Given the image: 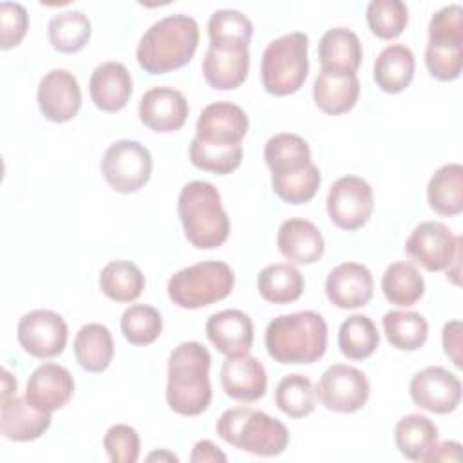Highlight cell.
Instances as JSON below:
<instances>
[{"mask_svg":"<svg viewBox=\"0 0 463 463\" xmlns=\"http://www.w3.org/2000/svg\"><path fill=\"white\" fill-rule=\"evenodd\" d=\"M425 65L432 78L439 81H452L461 74L463 47L427 43Z\"/></svg>","mask_w":463,"mask_h":463,"instance_id":"cell-46","label":"cell"},{"mask_svg":"<svg viewBox=\"0 0 463 463\" xmlns=\"http://www.w3.org/2000/svg\"><path fill=\"white\" fill-rule=\"evenodd\" d=\"M429 206L445 217H454L463 212V166L447 163L439 166L427 184Z\"/></svg>","mask_w":463,"mask_h":463,"instance_id":"cell-30","label":"cell"},{"mask_svg":"<svg viewBox=\"0 0 463 463\" xmlns=\"http://www.w3.org/2000/svg\"><path fill=\"white\" fill-rule=\"evenodd\" d=\"M264 161L271 175H289L311 165V148L298 134L280 132L266 141Z\"/></svg>","mask_w":463,"mask_h":463,"instance_id":"cell-28","label":"cell"},{"mask_svg":"<svg viewBox=\"0 0 463 463\" xmlns=\"http://www.w3.org/2000/svg\"><path fill=\"white\" fill-rule=\"evenodd\" d=\"M279 251L295 264H313L326 250L320 230L307 219H288L277 232Z\"/></svg>","mask_w":463,"mask_h":463,"instance_id":"cell-24","label":"cell"},{"mask_svg":"<svg viewBox=\"0 0 463 463\" xmlns=\"http://www.w3.org/2000/svg\"><path fill=\"white\" fill-rule=\"evenodd\" d=\"M208 340L224 356L246 354L253 345V322L241 309L213 313L204 326Z\"/></svg>","mask_w":463,"mask_h":463,"instance_id":"cell-21","label":"cell"},{"mask_svg":"<svg viewBox=\"0 0 463 463\" xmlns=\"http://www.w3.org/2000/svg\"><path fill=\"white\" fill-rule=\"evenodd\" d=\"M309 38L295 31L271 40L260 60V81L268 94L289 96L297 92L309 72Z\"/></svg>","mask_w":463,"mask_h":463,"instance_id":"cell-6","label":"cell"},{"mask_svg":"<svg viewBox=\"0 0 463 463\" xmlns=\"http://www.w3.org/2000/svg\"><path fill=\"white\" fill-rule=\"evenodd\" d=\"M438 436L436 423L423 414H407L394 427V443L400 454L411 461H423Z\"/></svg>","mask_w":463,"mask_h":463,"instance_id":"cell-33","label":"cell"},{"mask_svg":"<svg viewBox=\"0 0 463 463\" xmlns=\"http://www.w3.org/2000/svg\"><path fill=\"white\" fill-rule=\"evenodd\" d=\"M322 183L320 170L315 163L307 168L289 174V175H271V188L279 199L288 204L309 203L318 192Z\"/></svg>","mask_w":463,"mask_h":463,"instance_id":"cell-43","label":"cell"},{"mask_svg":"<svg viewBox=\"0 0 463 463\" xmlns=\"http://www.w3.org/2000/svg\"><path fill=\"white\" fill-rule=\"evenodd\" d=\"M89 94L103 112H118L132 96V76L121 61L99 63L89 80Z\"/></svg>","mask_w":463,"mask_h":463,"instance_id":"cell-23","label":"cell"},{"mask_svg":"<svg viewBox=\"0 0 463 463\" xmlns=\"http://www.w3.org/2000/svg\"><path fill=\"white\" fill-rule=\"evenodd\" d=\"M373 275L358 262H342L335 266L326 279V295L340 309H358L373 298Z\"/></svg>","mask_w":463,"mask_h":463,"instance_id":"cell-17","label":"cell"},{"mask_svg":"<svg viewBox=\"0 0 463 463\" xmlns=\"http://www.w3.org/2000/svg\"><path fill=\"white\" fill-rule=\"evenodd\" d=\"M250 71V49L246 45H208L203 58V76L215 90L241 87Z\"/></svg>","mask_w":463,"mask_h":463,"instance_id":"cell-18","label":"cell"},{"mask_svg":"<svg viewBox=\"0 0 463 463\" xmlns=\"http://www.w3.org/2000/svg\"><path fill=\"white\" fill-rule=\"evenodd\" d=\"M36 101L47 121H71L81 107V89L76 76L67 69L49 71L38 83Z\"/></svg>","mask_w":463,"mask_h":463,"instance_id":"cell-14","label":"cell"},{"mask_svg":"<svg viewBox=\"0 0 463 463\" xmlns=\"http://www.w3.org/2000/svg\"><path fill=\"white\" fill-rule=\"evenodd\" d=\"M215 430L228 445L255 456H279L289 443V432L282 421L248 407L224 411Z\"/></svg>","mask_w":463,"mask_h":463,"instance_id":"cell-5","label":"cell"},{"mask_svg":"<svg viewBox=\"0 0 463 463\" xmlns=\"http://www.w3.org/2000/svg\"><path fill=\"white\" fill-rule=\"evenodd\" d=\"M177 215L186 241L199 250L219 248L230 235V219L221 194L208 181H190L181 188Z\"/></svg>","mask_w":463,"mask_h":463,"instance_id":"cell-4","label":"cell"},{"mask_svg":"<svg viewBox=\"0 0 463 463\" xmlns=\"http://www.w3.org/2000/svg\"><path fill=\"white\" fill-rule=\"evenodd\" d=\"M212 356L199 342H181L168 356L166 403L181 416H197L212 402L210 385Z\"/></svg>","mask_w":463,"mask_h":463,"instance_id":"cell-1","label":"cell"},{"mask_svg":"<svg viewBox=\"0 0 463 463\" xmlns=\"http://www.w3.org/2000/svg\"><path fill=\"white\" fill-rule=\"evenodd\" d=\"M329 221L340 230H358L365 226L373 215L374 195L371 184L358 175L338 177L327 194Z\"/></svg>","mask_w":463,"mask_h":463,"instance_id":"cell-10","label":"cell"},{"mask_svg":"<svg viewBox=\"0 0 463 463\" xmlns=\"http://www.w3.org/2000/svg\"><path fill=\"white\" fill-rule=\"evenodd\" d=\"M369 392L371 385L367 376L360 369L345 364L329 365L315 385V394L320 403L327 411L342 414L364 409L369 400Z\"/></svg>","mask_w":463,"mask_h":463,"instance_id":"cell-9","label":"cell"},{"mask_svg":"<svg viewBox=\"0 0 463 463\" xmlns=\"http://www.w3.org/2000/svg\"><path fill=\"white\" fill-rule=\"evenodd\" d=\"M235 286L233 269L221 260H203L175 271L166 284L168 298L183 309H199L226 298Z\"/></svg>","mask_w":463,"mask_h":463,"instance_id":"cell-7","label":"cell"},{"mask_svg":"<svg viewBox=\"0 0 463 463\" xmlns=\"http://www.w3.org/2000/svg\"><path fill=\"white\" fill-rule=\"evenodd\" d=\"M414 52L403 43H392L382 49L373 65V78L380 90L398 94L405 90L414 78Z\"/></svg>","mask_w":463,"mask_h":463,"instance_id":"cell-27","label":"cell"},{"mask_svg":"<svg viewBox=\"0 0 463 463\" xmlns=\"http://www.w3.org/2000/svg\"><path fill=\"white\" fill-rule=\"evenodd\" d=\"M387 342L398 351H416L423 347L429 336V324L416 311L392 309L382 318Z\"/></svg>","mask_w":463,"mask_h":463,"instance_id":"cell-35","label":"cell"},{"mask_svg":"<svg viewBox=\"0 0 463 463\" xmlns=\"http://www.w3.org/2000/svg\"><path fill=\"white\" fill-rule=\"evenodd\" d=\"M16 387H18L16 378L7 369H4L2 371V400L14 396L16 394Z\"/></svg>","mask_w":463,"mask_h":463,"instance_id":"cell-51","label":"cell"},{"mask_svg":"<svg viewBox=\"0 0 463 463\" xmlns=\"http://www.w3.org/2000/svg\"><path fill=\"white\" fill-rule=\"evenodd\" d=\"M429 43L463 47V7L459 4L445 5L432 14Z\"/></svg>","mask_w":463,"mask_h":463,"instance_id":"cell-44","label":"cell"},{"mask_svg":"<svg viewBox=\"0 0 463 463\" xmlns=\"http://www.w3.org/2000/svg\"><path fill=\"white\" fill-rule=\"evenodd\" d=\"M121 333L134 345L154 344L163 331L161 313L148 304H132L121 315Z\"/></svg>","mask_w":463,"mask_h":463,"instance_id":"cell-40","label":"cell"},{"mask_svg":"<svg viewBox=\"0 0 463 463\" xmlns=\"http://www.w3.org/2000/svg\"><path fill=\"white\" fill-rule=\"evenodd\" d=\"M101 175L118 194L141 190L152 174L150 150L132 139L114 141L101 157Z\"/></svg>","mask_w":463,"mask_h":463,"instance_id":"cell-8","label":"cell"},{"mask_svg":"<svg viewBox=\"0 0 463 463\" xmlns=\"http://www.w3.org/2000/svg\"><path fill=\"white\" fill-rule=\"evenodd\" d=\"M146 459H168V461H177V456H174V454H170V452H166V450H163V452H152Z\"/></svg>","mask_w":463,"mask_h":463,"instance_id":"cell-52","label":"cell"},{"mask_svg":"<svg viewBox=\"0 0 463 463\" xmlns=\"http://www.w3.org/2000/svg\"><path fill=\"white\" fill-rule=\"evenodd\" d=\"M192 463H224L226 456L219 450V447L210 439H201L194 445L190 454Z\"/></svg>","mask_w":463,"mask_h":463,"instance_id":"cell-49","label":"cell"},{"mask_svg":"<svg viewBox=\"0 0 463 463\" xmlns=\"http://www.w3.org/2000/svg\"><path fill=\"white\" fill-rule=\"evenodd\" d=\"M16 338L27 354L42 360L52 358L63 353L69 327L56 311L33 309L18 320Z\"/></svg>","mask_w":463,"mask_h":463,"instance_id":"cell-12","label":"cell"},{"mask_svg":"<svg viewBox=\"0 0 463 463\" xmlns=\"http://www.w3.org/2000/svg\"><path fill=\"white\" fill-rule=\"evenodd\" d=\"M264 345L279 364H315L327 349V324L309 309L279 315L266 327Z\"/></svg>","mask_w":463,"mask_h":463,"instance_id":"cell-3","label":"cell"},{"mask_svg":"<svg viewBox=\"0 0 463 463\" xmlns=\"http://www.w3.org/2000/svg\"><path fill=\"white\" fill-rule=\"evenodd\" d=\"M74 356L87 373L105 371L114 358V340L107 326L90 322L78 329L74 342Z\"/></svg>","mask_w":463,"mask_h":463,"instance_id":"cell-29","label":"cell"},{"mask_svg":"<svg viewBox=\"0 0 463 463\" xmlns=\"http://www.w3.org/2000/svg\"><path fill=\"white\" fill-rule=\"evenodd\" d=\"M29 29V14L18 2L0 4V49L7 51L25 38Z\"/></svg>","mask_w":463,"mask_h":463,"instance_id":"cell-47","label":"cell"},{"mask_svg":"<svg viewBox=\"0 0 463 463\" xmlns=\"http://www.w3.org/2000/svg\"><path fill=\"white\" fill-rule=\"evenodd\" d=\"M364 49L356 33L347 27L327 29L318 40V61L322 71L356 74Z\"/></svg>","mask_w":463,"mask_h":463,"instance_id":"cell-26","label":"cell"},{"mask_svg":"<svg viewBox=\"0 0 463 463\" xmlns=\"http://www.w3.org/2000/svg\"><path fill=\"white\" fill-rule=\"evenodd\" d=\"M188 101L184 94L168 85L148 89L139 99V119L154 132H175L188 118Z\"/></svg>","mask_w":463,"mask_h":463,"instance_id":"cell-16","label":"cell"},{"mask_svg":"<svg viewBox=\"0 0 463 463\" xmlns=\"http://www.w3.org/2000/svg\"><path fill=\"white\" fill-rule=\"evenodd\" d=\"M51 412L34 407L25 396H11L0 405V432L9 441H33L51 427Z\"/></svg>","mask_w":463,"mask_h":463,"instance_id":"cell-22","label":"cell"},{"mask_svg":"<svg viewBox=\"0 0 463 463\" xmlns=\"http://www.w3.org/2000/svg\"><path fill=\"white\" fill-rule=\"evenodd\" d=\"M441 344L445 354L452 360V364L461 369V322L459 320H450L443 326L441 331Z\"/></svg>","mask_w":463,"mask_h":463,"instance_id":"cell-48","label":"cell"},{"mask_svg":"<svg viewBox=\"0 0 463 463\" xmlns=\"http://www.w3.org/2000/svg\"><path fill=\"white\" fill-rule=\"evenodd\" d=\"M242 145L221 146V145H208L199 139H192L188 156L194 166L199 170L213 172L217 175H226L237 170L242 163Z\"/></svg>","mask_w":463,"mask_h":463,"instance_id":"cell-42","label":"cell"},{"mask_svg":"<svg viewBox=\"0 0 463 463\" xmlns=\"http://www.w3.org/2000/svg\"><path fill=\"white\" fill-rule=\"evenodd\" d=\"M210 45H246L253 36L251 20L237 9H217L208 20Z\"/></svg>","mask_w":463,"mask_h":463,"instance_id":"cell-39","label":"cell"},{"mask_svg":"<svg viewBox=\"0 0 463 463\" xmlns=\"http://www.w3.org/2000/svg\"><path fill=\"white\" fill-rule=\"evenodd\" d=\"M382 291L387 302L411 307L425 293V280L412 262L398 260L385 268L382 275Z\"/></svg>","mask_w":463,"mask_h":463,"instance_id":"cell-32","label":"cell"},{"mask_svg":"<svg viewBox=\"0 0 463 463\" xmlns=\"http://www.w3.org/2000/svg\"><path fill=\"white\" fill-rule=\"evenodd\" d=\"M99 289L114 302H134L145 289L143 271L130 260H112L99 271Z\"/></svg>","mask_w":463,"mask_h":463,"instance_id":"cell-34","label":"cell"},{"mask_svg":"<svg viewBox=\"0 0 463 463\" xmlns=\"http://www.w3.org/2000/svg\"><path fill=\"white\" fill-rule=\"evenodd\" d=\"M409 394L420 409L434 414H449L461 402V382L449 369L429 365L411 378Z\"/></svg>","mask_w":463,"mask_h":463,"instance_id":"cell-13","label":"cell"},{"mask_svg":"<svg viewBox=\"0 0 463 463\" xmlns=\"http://www.w3.org/2000/svg\"><path fill=\"white\" fill-rule=\"evenodd\" d=\"M250 119L242 107L232 101H213L206 105L195 123V139L208 145H241L248 134Z\"/></svg>","mask_w":463,"mask_h":463,"instance_id":"cell-15","label":"cell"},{"mask_svg":"<svg viewBox=\"0 0 463 463\" xmlns=\"http://www.w3.org/2000/svg\"><path fill=\"white\" fill-rule=\"evenodd\" d=\"M90 20L81 11H63L54 14L47 25V36L58 52L72 54L81 51L90 40Z\"/></svg>","mask_w":463,"mask_h":463,"instance_id":"cell-36","label":"cell"},{"mask_svg":"<svg viewBox=\"0 0 463 463\" xmlns=\"http://www.w3.org/2000/svg\"><path fill=\"white\" fill-rule=\"evenodd\" d=\"M360 96V81L353 72H318L313 85L315 105L329 116H340L349 112Z\"/></svg>","mask_w":463,"mask_h":463,"instance_id":"cell-25","label":"cell"},{"mask_svg":"<svg viewBox=\"0 0 463 463\" xmlns=\"http://www.w3.org/2000/svg\"><path fill=\"white\" fill-rule=\"evenodd\" d=\"M380 345L376 324L367 317L354 313L347 317L338 329V347L349 360H365Z\"/></svg>","mask_w":463,"mask_h":463,"instance_id":"cell-37","label":"cell"},{"mask_svg":"<svg viewBox=\"0 0 463 463\" xmlns=\"http://www.w3.org/2000/svg\"><path fill=\"white\" fill-rule=\"evenodd\" d=\"M199 45L195 18L177 13L154 22L141 36L136 58L148 74H166L184 67Z\"/></svg>","mask_w":463,"mask_h":463,"instance_id":"cell-2","label":"cell"},{"mask_svg":"<svg viewBox=\"0 0 463 463\" xmlns=\"http://www.w3.org/2000/svg\"><path fill=\"white\" fill-rule=\"evenodd\" d=\"M423 461H461V445L458 441H436Z\"/></svg>","mask_w":463,"mask_h":463,"instance_id":"cell-50","label":"cell"},{"mask_svg":"<svg viewBox=\"0 0 463 463\" xmlns=\"http://www.w3.org/2000/svg\"><path fill=\"white\" fill-rule=\"evenodd\" d=\"M103 449L112 463H136L141 450L139 434L130 425L116 423L105 432Z\"/></svg>","mask_w":463,"mask_h":463,"instance_id":"cell-45","label":"cell"},{"mask_svg":"<svg viewBox=\"0 0 463 463\" xmlns=\"http://www.w3.org/2000/svg\"><path fill=\"white\" fill-rule=\"evenodd\" d=\"M315 385L300 373L286 374L275 387V405L289 418H306L315 411Z\"/></svg>","mask_w":463,"mask_h":463,"instance_id":"cell-38","label":"cell"},{"mask_svg":"<svg viewBox=\"0 0 463 463\" xmlns=\"http://www.w3.org/2000/svg\"><path fill=\"white\" fill-rule=\"evenodd\" d=\"M257 289L269 304H291L304 293V277L289 262L269 264L259 273Z\"/></svg>","mask_w":463,"mask_h":463,"instance_id":"cell-31","label":"cell"},{"mask_svg":"<svg viewBox=\"0 0 463 463\" xmlns=\"http://www.w3.org/2000/svg\"><path fill=\"white\" fill-rule=\"evenodd\" d=\"M74 394V378L63 365H38L25 385V398L45 412L61 409Z\"/></svg>","mask_w":463,"mask_h":463,"instance_id":"cell-20","label":"cell"},{"mask_svg":"<svg viewBox=\"0 0 463 463\" xmlns=\"http://www.w3.org/2000/svg\"><path fill=\"white\" fill-rule=\"evenodd\" d=\"M365 20L374 36L394 40L409 24V9L402 0H373L367 4Z\"/></svg>","mask_w":463,"mask_h":463,"instance_id":"cell-41","label":"cell"},{"mask_svg":"<svg viewBox=\"0 0 463 463\" xmlns=\"http://www.w3.org/2000/svg\"><path fill=\"white\" fill-rule=\"evenodd\" d=\"M221 387L226 396L251 403L266 394L268 376L264 365L251 354L226 356L221 367Z\"/></svg>","mask_w":463,"mask_h":463,"instance_id":"cell-19","label":"cell"},{"mask_svg":"<svg viewBox=\"0 0 463 463\" xmlns=\"http://www.w3.org/2000/svg\"><path fill=\"white\" fill-rule=\"evenodd\" d=\"M405 251L427 271H443L461 253V237L439 221H423L407 237Z\"/></svg>","mask_w":463,"mask_h":463,"instance_id":"cell-11","label":"cell"}]
</instances>
